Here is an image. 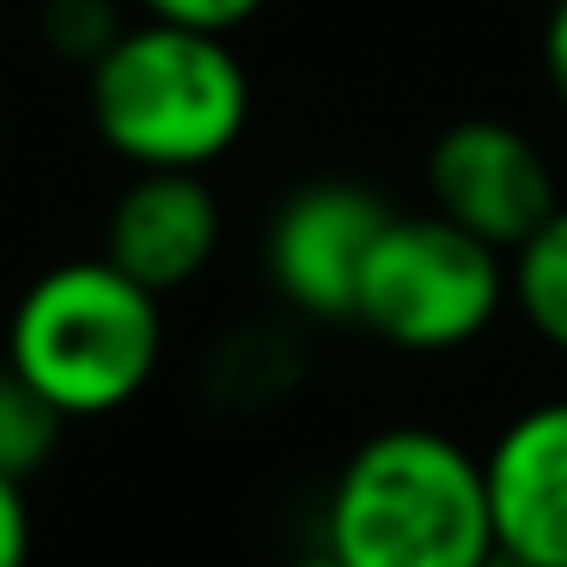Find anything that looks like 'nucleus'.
I'll return each instance as SVG.
<instances>
[{"instance_id":"8","label":"nucleus","mask_w":567,"mask_h":567,"mask_svg":"<svg viewBox=\"0 0 567 567\" xmlns=\"http://www.w3.org/2000/svg\"><path fill=\"white\" fill-rule=\"evenodd\" d=\"M220 233V196L202 172H135L104 214V257L165 299L208 269Z\"/></svg>"},{"instance_id":"7","label":"nucleus","mask_w":567,"mask_h":567,"mask_svg":"<svg viewBox=\"0 0 567 567\" xmlns=\"http://www.w3.org/2000/svg\"><path fill=\"white\" fill-rule=\"evenodd\" d=\"M494 543L513 567H567V396L518 409L482 452Z\"/></svg>"},{"instance_id":"14","label":"nucleus","mask_w":567,"mask_h":567,"mask_svg":"<svg viewBox=\"0 0 567 567\" xmlns=\"http://www.w3.org/2000/svg\"><path fill=\"white\" fill-rule=\"evenodd\" d=\"M537 55H543V80H549V92L561 99V111H567V0H549Z\"/></svg>"},{"instance_id":"2","label":"nucleus","mask_w":567,"mask_h":567,"mask_svg":"<svg viewBox=\"0 0 567 567\" xmlns=\"http://www.w3.org/2000/svg\"><path fill=\"white\" fill-rule=\"evenodd\" d=\"M86 116L135 172H208L250 128V74L233 38L135 19L86 68Z\"/></svg>"},{"instance_id":"3","label":"nucleus","mask_w":567,"mask_h":567,"mask_svg":"<svg viewBox=\"0 0 567 567\" xmlns=\"http://www.w3.org/2000/svg\"><path fill=\"white\" fill-rule=\"evenodd\" d=\"M165 360L159 293L111 257H68L19 293L7 318V367L62 421L128 409Z\"/></svg>"},{"instance_id":"4","label":"nucleus","mask_w":567,"mask_h":567,"mask_svg":"<svg viewBox=\"0 0 567 567\" xmlns=\"http://www.w3.org/2000/svg\"><path fill=\"white\" fill-rule=\"evenodd\" d=\"M506 299V250L445 214H391L360 269L354 323L403 354H457L494 330Z\"/></svg>"},{"instance_id":"15","label":"nucleus","mask_w":567,"mask_h":567,"mask_svg":"<svg viewBox=\"0 0 567 567\" xmlns=\"http://www.w3.org/2000/svg\"><path fill=\"white\" fill-rule=\"evenodd\" d=\"M287 567H342V561H336V555H330V549H323V543H318V549L293 555V561H287Z\"/></svg>"},{"instance_id":"1","label":"nucleus","mask_w":567,"mask_h":567,"mask_svg":"<svg viewBox=\"0 0 567 567\" xmlns=\"http://www.w3.org/2000/svg\"><path fill=\"white\" fill-rule=\"evenodd\" d=\"M323 549L342 567H494L482 457L415 421L367 433L330 482Z\"/></svg>"},{"instance_id":"11","label":"nucleus","mask_w":567,"mask_h":567,"mask_svg":"<svg viewBox=\"0 0 567 567\" xmlns=\"http://www.w3.org/2000/svg\"><path fill=\"white\" fill-rule=\"evenodd\" d=\"M123 31V0H43L38 7V38L74 68H92Z\"/></svg>"},{"instance_id":"12","label":"nucleus","mask_w":567,"mask_h":567,"mask_svg":"<svg viewBox=\"0 0 567 567\" xmlns=\"http://www.w3.org/2000/svg\"><path fill=\"white\" fill-rule=\"evenodd\" d=\"M141 19H165V25H189V31H214V38H233L238 25L269 7V0H135Z\"/></svg>"},{"instance_id":"5","label":"nucleus","mask_w":567,"mask_h":567,"mask_svg":"<svg viewBox=\"0 0 567 567\" xmlns=\"http://www.w3.org/2000/svg\"><path fill=\"white\" fill-rule=\"evenodd\" d=\"M427 196L433 214H445L452 226H464L470 238L506 250V257L561 208L543 147L501 116H464L433 141Z\"/></svg>"},{"instance_id":"9","label":"nucleus","mask_w":567,"mask_h":567,"mask_svg":"<svg viewBox=\"0 0 567 567\" xmlns=\"http://www.w3.org/2000/svg\"><path fill=\"white\" fill-rule=\"evenodd\" d=\"M506 293H513L525 330L567 360V202L513 250Z\"/></svg>"},{"instance_id":"10","label":"nucleus","mask_w":567,"mask_h":567,"mask_svg":"<svg viewBox=\"0 0 567 567\" xmlns=\"http://www.w3.org/2000/svg\"><path fill=\"white\" fill-rule=\"evenodd\" d=\"M62 445V415L19 379L13 367H0V476H38Z\"/></svg>"},{"instance_id":"6","label":"nucleus","mask_w":567,"mask_h":567,"mask_svg":"<svg viewBox=\"0 0 567 567\" xmlns=\"http://www.w3.org/2000/svg\"><path fill=\"white\" fill-rule=\"evenodd\" d=\"M384 226H391V208L367 184H348V177L299 184L275 208L269 238H262V262H269L275 293L299 318L354 323L360 269H367Z\"/></svg>"},{"instance_id":"13","label":"nucleus","mask_w":567,"mask_h":567,"mask_svg":"<svg viewBox=\"0 0 567 567\" xmlns=\"http://www.w3.org/2000/svg\"><path fill=\"white\" fill-rule=\"evenodd\" d=\"M0 567H31V501L13 476H0Z\"/></svg>"}]
</instances>
